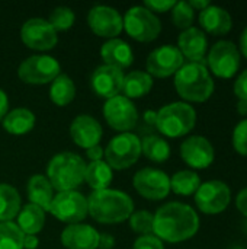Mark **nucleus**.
I'll return each mask as SVG.
<instances>
[{"label": "nucleus", "instance_id": "1", "mask_svg": "<svg viewBox=\"0 0 247 249\" xmlns=\"http://www.w3.org/2000/svg\"><path fill=\"white\" fill-rule=\"evenodd\" d=\"M198 231L199 216L189 204L170 201L154 214V233L162 242H183L194 238Z\"/></svg>", "mask_w": 247, "mask_h": 249}, {"label": "nucleus", "instance_id": "2", "mask_svg": "<svg viewBox=\"0 0 247 249\" xmlns=\"http://www.w3.org/2000/svg\"><path fill=\"white\" fill-rule=\"evenodd\" d=\"M87 209L96 222L114 225L130 219L134 213V201L124 191L106 188L93 191L89 196Z\"/></svg>", "mask_w": 247, "mask_h": 249}, {"label": "nucleus", "instance_id": "3", "mask_svg": "<svg viewBox=\"0 0 247 249\" xmlns=\"http://www.w3.org/2000/svg\"><path fill=\"white\" fill-rule=\"evenodd\" d=\"M175 88L188 102H205L214 93V80L202 63H185L175 74Z\"/></svg>", "mask_w": 247, "mask_h": 249}, {"label": "nucleus", "instance_id": "4", "mask_svg": "<svg viewBox=\"0 0 247 249\" xmlns=\"http://www.w3.org/2000/svg\"><path fill=\"white\" fill-rule=\"evenodd\" d=\"M86 162L73 152L55 155L47 166V178L58 193L73 191L84 181Z\"/></svg>", "mask_w": 247, "mask_h": 249}, {"label": "nucleus", "instance_id": "5", "mask_svg": "<svg viewBox=\"0 0 247 249\" xmlns=\"http://www.w3.org/2000/svg\"><path fill=\"white\" fill-rule=\"evenodd\" d=\"M156 127L166 137H182L197 124V111L188 102H172L156 112Z\"/></svg>", "mask_w": 247, "mask_h": 249}, {"label": "nucleus", "instance_id": "6", "mask_svg": "<svg viewBox=\"0 0 247 249\" xmlns=\"http://www.w3.org/2000/svg\"><path fill=\"white\" fill-rule=\"evenodd\" d=\"M105 152L106 163L114 169H127L141 156V140L134 133H121L111 139Z\"/></svg>", "mask_w": 247, "mask_h": 249}, {"label": "nucleus", "instance_id": "7", "mask_svg": "<svg viewBox=\"0 0 247 249\" xmlns=\"http://www.w3.org/2000/svg\"><path fill=\"white\" fill-rule=\"evenodd\" d=\"M208 70L220 79H231L240 69L239 47L229 39L217 41L207 55Z\"/></svg>", "mask_w": 247, "mask_h": 249}, {"label": "nucleus", "instance_id": "8", "mask_svg": "<svg viewBox=\"0 0 247 249\" xmlns=\"http://www.w3.org/2000/svg\"><path fill=\"white\" fill-rule=\"evenodd\" d=\"M122 22L130 36L141 42H150L162 32L160 19L144 6H134L128 9Z\"/></svg>", "mask_w": 247, "mask_h": 249}, {"label": "nucleus", "instance_id": "9", "mask_svg": "<svg viewBox=\"0 0 247 249\" xmlns=\"http://www.w3.org/2000/svg\"><path fill=\"white\" fill-rule=\"evenodd\" d=\"M231 201L230 187L220 179L201 182L195 193V204L205 214H220L227 210Z\"/></svg>", "mask_w": 247, "mask_h": 249}, {"label": "nucleus", "instance_id": "10", "mask_svg": "<svg viewBox=\"0 0 247 249\" xmlns=\"http://www.w3.org/2000/svg\"><path fill=\"white\" fill-rule=\"evenodd\" d=\"M48 212L60 222L76 225L89 214L87 198L76 190L63 191L54 196Z\"/></svg>", "mask_w": 247, "mask_h": 249}, {"label": "nucleus", "instance_id": "11", "mask_svg": "<svg viewBox=\"0 0 247 249\" xmlns=\"http://www.w3.org/2000/svg\"><path fill=\"white\" fill-rule=\"evenodd\" d=\"M60 63L45 54L31 55L23 60L17 69V76L22 82L29 85H45L52 82L60 74Z\"/></svg>", "mask_w": 247, "mask_h": 249}, {"label": "nucleus", "instance_id": "12", "mask_svg": "<svg viewBox=\"0 0 247 249\" xmlns=\"http://www.w3.org/2000/svg\"><path fill=\"white\" fill-rule=\"evenodd\" d=\"M103 117L114 130L128 133L138 121V111L131 99L124 95H116L106 99L103 105Z\"/></svg>", "mask_w": 247, "mask_h": 249}, {"label": "nucleus", "instance_id": "13", "mask_svg": "<svg viewBox=\"0 0 247 249\" xmlns=\"http://www.w3.org/2000/svg\"><path fill=\"white\" fill-rule=\"evenodd\" d=\"M185 64V58L176 45H160L154 48L146 61L147 73L153 77H169Z\"/></svg>", "mask_w": 247, "mask_h": 249}, {"label": "nucleus", "instance_id": "14", "mask_svg": "<svg viewBox=\"0 0 247 249\" xmlns=\"http://www.w3.org/2000/svg\"><path fill=\"white\" fill-rule=\"evenodd\" d=\"M132 184L140 196L147 200H163L170 193V178L166 172L156 168L140 169L132 179Z\"/></svg>", "mask_w": 247, "mask_h": 249}, {"label": "nucleus", "instance_id": "15", "mask_svg": "<svg viewBox=\"0 0 247 249\" xmlns=\"http://www.w3.org/2000/svg\"><path fill=\"white\" fill-rule=\"evenodd\" d=\"M20 39L26 47L32 50L47 51L55 47L58 36L57 31L47 19L31 18L20 28Z\"/></svg>", "mask_w": 247, "mask_h": 249}, {"label": "nucleus", "instance_id": "16", "mask_svg": "<svg viewBox=\"0 0 247 249\" xmlns=\"http://www.w3.org/2000/svg\"><path fill=\"white\" fill-rule=\"evenodd\" d=\"M87 23L96 35L109 39L116 38L124 29V22L119 12L103 4H98L89 10Z\"/></svg>", "mask_w": 247, "mask_h": 249}, {"label": "nucleus", "instance_id": "17", "mask_svg": "<svg viewBox=\"0 0 247 249\" xmlns=\"http://www.w3.org/2000/svg\"><path fill=\"white\" fill-rule=\"evenodd\" d=\"M183 162L194 169H207L215 159V150L211 142L204 136H191L181 144Z\"/></svg>", "mask_w": 247, "mask_h": 249}, {"label": "nucleus", "instance_id": "18", "mask_svg": "<svg viewBox=\"0 0 247 249\" xmlns=\"http://www.w3.org/2000/svg\"><path fill=\"white\" fill-rule=\"evenodd\" d=\"M122 82H124V73L121 69L102 64L99 66L90 77V85L92 89L95 90L96 95L111 99L116 95H119L122 89Z\"/></svg>", "mask_w": 247, "mask_h": 249}, {"label": "nucleus", "instance_id": "19", "mask_svg": "<svg viewBox=\"0 0 247 249\" xmlns=\"http://www.w3.org/2000/svg\"><path fill=\"white\" fill-rule=\"evenodd\" d=\"M102 125L96 118L87 114L77 115L73 123L70 124V136L74 140V143L80 147H84L86 150L99 144L102 139Z\"/></svg>", "mask_w": 247, "mask_h": 249}, {"label": "nucleus", "instance_id": "20", "mask_svg": "<svg viewBox=\"0 0 247 249\" xmlns=\"http://www.w3.org/2000/svg\"><path fill=\"white\" fill-rule=\"evenodd\" d=\"M178 48L183 58H188L191 63L204 64V58L208 51V39L205 32L195 26L182 31L178 38Z\"/></svg>", "mask_w": 247, "mask_h": 249}, {"label": "nucleus", "instance_id": "21", "mask_svg": "<svg viewBox=\"0 0 247 249\" xmlns=\"http://www.w3.org/2000/svg\"><path fill=\"white\" fill-rule=\"evenodd\" d=\"M99 235L90 225H68L61 233V244L67 249H96L99 245Z\"/></svg>", "mask_w": 247, "mask_h": 249}, {"label": "nucleus", "instance_id": "22", "mask_svg": "<svg viewBox=\"0 0 247 249\" xmlns=\"http://www.w3.org/2000/svg\"><path fill=\"white\" fill-rule=\"evenodd\" d=\"M199 25L211 35H226L233 28V19L224 7L210 4L199 12Z\"/></svg>", "mask_w": 247, "mask_h": 249}, {"label": "nucleus", "instance_id": "23", "mask_svg": "<svg viewBox=\"0 0 247 249\" xmlns=\"http://www.w3.org/2000/svg\"><path fill=\"white\" fill-rule=\"evenodd\" d=\"M100 55L105 64L121 69V70L130 67L134 61L132 48L124 39H119V38L108 39L100 48Z\"/></svg>", "mask_w": 247, "mask_h": 249}, {"label": "nucleus", "instance_id": "24", "mask_svg": "<svg viewBox=\"0 0 247 249\" xmlns=\"http://www.w3.org/2000/svg\"><path fill=\"white\" fill-rule=\"evenodd\" d=\"M28 198L31 204L41 207L44 212L49 210L51 201L54 198V188L45 175H32L28 181Z\"/></svg>", "mask_w": 247, "mask_h": 249}, {"label": "nucleus", "instance_id": "25", "mask_svg": "<svg viewBox=\"0 0 247 249\" xmlns=\"http://www.w3.org/2000/svg\"><path fill=\"white\" fill-rule=\"evenodd\" d=\"M153 88V77L147 71L141 70H134L130 71L128 74H124V82H122V92L125 93L128 99L131 98H141L147 95Z\"/></svg>", "mask_w": 247, "mask_h": 249}, {"label": "nucleus", "instance_id": "26", "mask_svg": "<svg viewBox=\"0 0 247 249\" xmlns=\"http://www.w3.org/2000/svg\"><path fill=\"white\" fill-rule=\"evenodd\" d=\"M35 125V115L28 108H15L3 118V127L7 133L20 136L29 133Z\"/></svg>", "mask_w": 247, "mask_h": 249}, {"label": "nucleus", "instance_id": "27", "mask_svg": "<svg viewBox=\"0 0 247 249\" xmlns=\"http://www.w3.org/2000/svg\"><path fill=\"white\" fill-rule=\"evenodd\" d=\"M45 225V212L35 206V204H26L20 209L17 214V226L25 235H35L42 231Z\"/></svg>", "mask_w": 247, "mask_h": 249}, {"label": "nucleus", "instance_id": "28", "mask_svg": "<svg viewBox=\"0 0 247 249\" xmlns=\"http://www.w3.org/2000/svg\"><path fill=\"white\" fill-rule=\"evenodd\" d=\"M20 196L17 190L6 182L0 184V223L13 220L20 212Z\"/></svg>", "mask_w": 247, "mask_h": 249}, {"label": "nucleus", "instance_id": "29", "mask_svg": "<svg viewBox=\"0 0 247 249\" xmlns=\"http://www.w3.org/2000/svg\"><path fill=\"white\" fill-rule=\"evenodd\" d=\"M112 168L105 160L90 162L89 165H86L84 181L89 184L90 188H93V191L106 190L112 182Z\"/></svg>", "mask_w": 247, "mask_h": 249}, {"label": "nucleus", "instance_id": "30", "mask_svg": "<svg viewBox=\"0 0 247 249\" xmlns=\"http://www.w3.org/2000/svg\"><path fill=\"white\" fill-rule=\"evenodd\" d=\"M76 96V85L73 79L64 73H60L52 82L49 88V98L58 107L68 105Z\"/></svg>", "mask_w": 247, "mask_h": 249}, {"label": "nucleus", "instance_id": "31", "mask_svg": "<svg viewBox=\"0 0 247 249\" xmlns=\"http://www.w3.org/2000/svg\"><path fill=\"white\" fill-rule=\"evenodd\" d=\"M201 185V178L197 172L185 169L176 172L170 178V191L178 196H192Z\"/></svg>", "mask_w": 247, "mask_h": 249}, {"label": "nucleus", "instance_id": "32", "mask_svg": "<svg viewBox=\"0 0 247 249\" xmlns=\"http://www.w3.org/2000/svg\"><path fill=\"white\" fill-rule=\"evenodd\" d=\"M170 144L160 136L151 134L141 140V153L153 162H165L170 158Z\"/></svg>", "mask_w": 247, "mask_h": 249}, {"label": "nucleus", "instance_id": "33", "mask_svg": "<svg viewBox=\"0 0 247 249\" xmlns=\"http://www.w3.org/2000/svg\"><path fill=\"white\" fill-rule=\"evenodd\" d=\"M25 233L13 222L0 223V249H23Z\"/></svg>", "mask_w": 247, "mask_h": 249}, {"label": "nucleus", "instance_id": "34", "mask_svg": "<svg viewBox=\"0 0 247 249\" xmlns=\"http://www.w3.org/2000/svg\"><path fill=\"white\" fill-rule=\"evenodd\" d=\"M130 226L134 232L144 235H153L154 233V214L147 210H138L134 212L130 216Z\"/></svg>", "mask_w": 247, "mask_h": 249}, {"label": "nucleus", "instance_id": "35", "mask_svg": "<svg viewBox=\"0 0 247 249\" xmlns=\"http://www.w3.org/2000/svg\"><path fill=\"white\" fill-rule=\"evenodd\" d=\"M194 19H195V13L191 4L188 1H176V4L172 9V20L175 26L185 31L192 26Z\"/></svg>", "mask_w": 247, "mask_h": 249}, {"label": "nucleus", "instance_id": "36", "mask_svg": "<svg viewBox=\"0 0 247 249\" xmlns=\"http://www.w3.org/2000/svg\"><path fill=\"white\" fill-rule=\"evenodd\" d=\"M74 20H76L74 12L70 7H66V6L55 7L51 12L49 19H48V22L51 23V26L55 31H67L68 28H71L74 25Z\"/></svg>", "mask_w": 247, "mask_h": 249}, {"label": "nucleus", "instance_id": "37", "mask_svg": "<svg viewBox=\"0 0 247 249\" xmlns=\"http://www.w3.org/2000/svg\"><path fill=\"white\" fill-rule=\"evenodd\" d=\"M233 147L239 155L247 156V118L239 121L233 130Z\"/></svg>", "mask_w": 247, "mask_h": 249}, {"label": "nucleus", "instance_id": "38", "mask_svg": "<svg viewBox=\"0 0 247 249\" xmlns=\"http://www.w3.org/2000/svg\"><path fill=\"white\" fill-rule=\"evenodd\" d=\"M132 249H165V245L156 235H144L137 238Z\"/></svg>", "mask_w": 247, "mask_h": 249}, {"label": "nucleus", "instance_id": "39", "mask_svg": "<svg viewBox=\"0 0 247 249\" xmlns=\"http://www.w3.org/2000/svg\"><path fill=\"white\" fill-rule=\"evenodd\" d=\"M176 4L175 0H147L144 3V7H147L148 10H151L153 13L154 12H167V10H172L173 6Z\"/></svg>", "mask_w": 247, "mask_h": 249}, {"label": "nucleus", "instance_id": "40", "mask_svg": "<svg viewBox=\"0 0 247 249\" xmlns=\"http://www.w3.org/2000/svg\"><path fill=\"white\" fill-rule=\"evenodd\" d=\"M233 90H234V95L237 96V99H246L247 101V69L237 76Z\"/></svg>", "mask_w": 247, "mask_h": 249}, {"label": "nucleus", "instance_id": "41", "mask_svg": "<svg viewBox=\"0 0 247 249\" xmlns=\"http://www.w3.org/2000/svg\"><path fill=\"white\" fill-rule=\"evenodd\" d=\"M236 207L245 217H247V187L236 196Z\"/></svg>", "mask_w": 247, "mask_h": 249}, {"label": "nucleus", "instance_id": "42", "mask_svg": "<svg viewBox=\"0 0 247 249\" xmlns=\"http://www.w3.org/2000/svg\"><path fill=\"white\" fill-rule=\"evenodd\" d=\"M86 155L90 159V162H98V160H102V158L105 156V152H103V149L99 144H96V146L87 149Z\"/></svg>", "mask_w": 247, "mask_h": 249}, {"label": "nucleus", "instance_id": "43", "mask_svg": "<svg viewBox=\"0 0 247 249\" xmlns=\"http://www.w3.org/2000/svg\"><path fill=\"white\" fill-rule=\"evenodd\" d=\"M115 245V239L112 235L109 233H102L99 235V245L98 248L99 249H112Z\"/></svg>", "mask_w": 247, "mask_h": 249}, {"label": "nucleus", "instance_id": "44", "mask_svg": "<svg viewBox=\"0 0 247 249\" xmlns=\"http://www.w3.org/2000/svg\"><path fill=\"white\" fill-rule=\"evenodd\" d=\"M7 108H9V99L7 95L3 89H0V121L6 117L7 114Z\"/></svg>", "mask_w": 247, "mask_h": 249}, {"label": "nucleus", "instance_id": "45", "mask_svg": "<svg viewBox=\"0 0 247 249\" xmlns=\"http://www.w3.org/2000/svg\"><path fill=\"white\" fill-rule=\"evenodd\" d=\"M39 244L38 236L35 235H25L23 238V249H36Z\"/></svg>", "mask_w": 247, "mask_h": 249}, {"label": "nucleus", "instance_id": "46", "mask_svg": "<svg viewBox=\"0 0 247 249\" xmlns=\"http://www.w3.org/2000/svg\"><path fill=\"white\" fill-rule=\"evenodd\" d=\"M189 4H191V7L194 9V10H204L205 7H208L211 3H210V0H191V1H188Z\"/></svg>", "mask_w": 247, "mask_h": 249}, {"label": "nucleus", "instance_id": "47", "mask_svg": "<svg viewBox=\"0 0 247 249\" xmlns=\"http://www.w3.org/2000/svg\"><path fill=\"white\" fill-rule=\"evenodd\" d=\"M240 54L247 58V26L243 29V32H242V35H240Z\"/></svg>", "mask_w": 247, "mask_h": 249}, {"label": "nucleus", "instance_id": "48", "mask_svg": "<svg viewBox=\"0 0 247 249\" xmlns=\"http://www.w3.org/2000/svg\"><path fill=\"white\" fill-rule=\"evenodd\" d=\"M237 112L242 117H247V101L246 99H237V105H236Z\"/></svg>", "mask_w": 247, "mask_h": 249}]
</instances>
